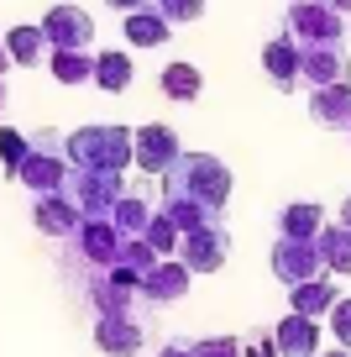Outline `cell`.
I'll return each instance as SVG.
<instances>
[{
  "mask_svg": "<svg viewBox=\"0 0 351 357\" xmlns=\"http://www.w3.org/2000/svg\"><path fill=\"white\" fill-rule=\"evenodd\" d=\"M0 111H6V79H0Z\"/></svg>",
  "mask_w": 351,
  "mask_h": 357,
  "instance_id": "cell-39",
  "label": "cell"
},
{
  "mask_svg": "<svg viewBox=\"0 0 351 357\" xmlns=\"http://www.w3.org/2000/svg\"><path fill=\"white\" fill-rule=\"evenodd\" d=\"M189 342H194V336H173L168 347H157V357H189Z\"/></svg>",
  "mask_w": 351,
  "mask_h": 357,
  "instance_id": "cell-33",
  "label": "cell"
},
{
  "mask_svg": "<svg viewBox=\"0 0 351 357\" xmlns=\"http://www.w3.org/2000/svg\"><path fill=\"white\" fill-rule=\"evenodd\" d=\"M132 53H95V84L105 89V95H121V89H132Z\"/></svg>",
  "mask_w": 351,
  "mask_h": 357,
  "instance_id": "cell-25",
  "label": "cell"
},
{
  "mask_svg": "<svg viewBox=\"0 0 351 357\" xmlns=\"http://www.w3.org/2000/svg\"><path fill=\"white\" fill-rule=\"evenodd\" d=\"M163 200H194L205 211L226 215L231 200V168L215 153H184L173 168L163 174Z\"/></svg>",
  "mask_w": 351,
  "mask_h": 357,
  "instance_id": "cell-1",
  "label": "cell"
},
{
  "mask_svg": "<svg viewBox=\"0 0 351 357\" xmlns=\"http://www.w3.org/2000/svg\"><path fill=\"white\" fill-rule=\"evenodd\" d=\"M189 279H194V273H189V268L178 263V257H163V263H157L153 273L142 279V300H147V310L184 300V294H189Z\"/></svg>",
  "mask_w": 351,
  "mask_h": 357,
  "instance_id": "cell-15",
  "label": "cell"
},
{
  "mask_svg": "<svg viewBox=\"0 0 351 357\" xmlns=\"http://www.w3.org/2000/svg\"><path fill=\"white\" fill-rule=\"evenodd\" d=\"M89 300V310L95 315H132V310H147L142 300V273H132V268H110V273H95L89 284H79Z\"/></svg>",
  "mask_w": 351,
  "mask_h": 357,
  "instance_id": "cell-6",
  "label": "cell"
},
{
  "mask_svg": "<svg viewBox=\"0 0 351 357\" xmlns=\"http://www.w3.org/2000/svg\"><path fill=\"white\" fill-rule=\"evenodd\" d=\"M168 32H173V22H168L163 11H153V6L126 16V43H132V47H163Z\"/></svg>",
  "mask_w": 351,
  "mask_h": 357,
  "instance_id": "cell-24",
  "label": "cell"
},
{
  "mask_svg": "<svg viewBox=\"0 0 351 357\" xmlns=\"http://www.w3.org/2000/svg\"><path fill=\"white\" fill-rule=\"evenodd\" d=\"M63 195L79 205L84 221H105V215L116 211V200L126 195V178L121 174H105V168H74L68 184H63Z\"/></svg>",
  "mask_w": 351,
  "mask_h": 357,
  "instance_id": "cell-5",
  "label": "cell"
},
{
  "mask_svg": "<svg viewBox=\"0 0 351 357\" xmlns=\"http://www.w3.org/2000/svg\"><path fill=\"white\" fill-rule=\"evenodd\" d=\"M153 11H163L173 26H184V22H199V16H205V0H153Z\"/></svg>",
  "mask_w": 351,
  "mask_h": 357,
  "instance_id": "cell-30",
  "label": "cell"
},
{
  "mask_svg": "<svg viewBox=\"0 0 351 357\" xmlns=\"http://www.w3.org/2000/svg\"><path fill=\"white\" fill-rule=\"evenodd\" d=\"M341 226H351V195L341 200Z\"/></svg>",
  "mask_w": 351,
  "mask_h": 357,
  "instance_id": "cell-36",
  "label": "cell"
},
{
  "mask_svg": "<svg viewBox=\"0 0 351 357\" xmlns=\"http://www.w3.org/2000/svg\"><path fill=\"white\" fill-rule=\"evenodd\" d=\"M242 357H278L273 336H242Z\"/></svg>",
  "mask_w": 351,
  "mask_h": 357,
  "instance_id": "cell-32",
  "label": "cell"
},
{
  "mask_svg": "<svg viewBox=\"0 0 351 357\" xmlns=\"http://www.w3.org/2000/svg\"><path fill=\"white\" fill-rule=\"evenodd\" d=\"M189 357H242V336H194Z\"/></svg>",
  "mask_w": 351,
  "mask_h": 357,
  "instance_id": "cell-29",
  "label": "cell"
},
{
  "mask_svg": "<svg viewBox=\"0 0 351 357\" xmlns=\"http://www.w3.org/2000/svg\"><path fill=\"white\" fill-rule=\"evenodd\" d=\"M68 174H74V163H68V137L53 132V126L32 132V153H26L22 168H16V184L42 200V195H63Z\"/></svg>",
  "mask_w": 351,
  "mask_h": 357,
  "instance_id": "cell-2",
  "label": "cell"
},
{
  "mask_svg": "<svg viewBox=\"0 0 351 357\" xmlns=\"http://www.w3.org/2000/svg\"><path fill=\"white\" fill-rule=\"evenodd\" d=\"M47 68L58 84H84V79H95V53H53Z\"/></svg>",
  "mask_w": 351,
  "mask_h": 357,
  "instance_id": "cell-26",
  "label": "cell"
},
{
  "mask_svg": "<svg viewBox=\"0 0 351 357\" xmlns=\"http://www.w3.org/2000/svg\"><path fill=\"white\" fill-rule=\"evenodd\" d=\"M6 68H11V53H6V37H0V79H6Z\"/></svg>",
  "mask_w": 351,
  "mask_h": 357,
  "instance_id": "cell-35",
  "label": "cell"
},
{
  "mask_svg": "<svg viewBox=\"0 0 351 357\" xmlns=\"http://www.w3.org/2000/svg\"><path fill=\"white\" fill-rule=\"evenodd\" d=\"M157 211H163V205H157L147 190H126L121 200H116V211H110V221H116L121 236H147V226H153Z\"/></svg>",
  "mask_w": 351,
  "mask_h": 357,
  "instance_id": "cell-20",
  "label": "cell"
},
{
  "mask_svg": "<svg viewBox=\"0 0 351 357\" xmlns=\"http://www.w3.org/2000/svg\"><path fill=\"white\" fill-rule=\"evenodd\" d=\"M320 357H351V352H346V347H336V352H320Z\"/></svg>",
  "mask_w": 351,
  "mask_h": 357,
  "instance_id": "cell-38",
  "label": "cell"
},
{
  "mask_svg": "<svg viewBox=\"0 0 351 357\" xmlns=\"http://www.w3.org/2000/svg\"><path fill=\"white\" fill-rule=\"evenodd\" d=\"M273 279L283 284V289H299V284H315L325 279V257H320L315 242H294V236H278L273 242Z\"/></svg>",
  "mask_w": 351,
  "mask_h": 357,
  "instance_id": "cell-7",
  "label": "cell"
},
{
  "mask_svg": "<svg viewBox=\"0 0 351 357\" xmlns=\"http://www.w3.org/2000/svg\"><path fill=\"white\" fill-rule=\"evenodd\" d=\"M26 153H32V137L16 132V126H0V163H6V178H16V168L26 163Z\"/></svg>",
  "mask_w": 351,
  "mask_h": 357,
  "instance_id": "cell-28",
  "label": "cell"
},
{
  "mask_svg": "<svg viewBox=\"0 0 351 357\" xmlns=\"http://www.w3.org/2000/svg\"><path fill=\"white\" fill-rule=\"evenodd\" d=\"M6 53H11V63L37 68V63L53 58V43H47L42 26H11V32H6Z\"/></svg>",
  "mask_w": 351,
  "mask_h": 357,
  "instance_id": "cell-21",
  "label": "cell"
},
{
  "mask_svg": "<svg viewBox=\"0 0 351 357\" xmlns=\"http://www.w3.org/2000/svg\"><path fill=\"white\" fill-rule=\"evenodd\" d=\"M95 347L105 357H136L147 347V315H95Z\"/></svg>",
  "mask_w": 351,
  "mask_h": 357,
  "instance_id": "cell-8",
  "label": "cell"
},
{
  "mask_svg": "<svg viewBox=\"0 0 351 357\" xmlns=\"http://www.w3.org/2000/svg\"><path fill=\"white\" fill-rule=\"evenodd\" d=\"M105 6H116V11H126V16H132V11H147V0H105Z\"/></svg>",
  "mask_w": 351,
  "mask_h": 357,
  "instance_id": "cell-34",
  "label": "cell"
},
{
  "mask_svg": "<svg viewBox=\"0 0 351 357\" xmlns=\"http://www.w3.org/2000/svg\"><path fill=\"white\" fill-rule=\"evenodd\" d=\"M336 305H341V279H336V273H325V279H315V284L288 289V310H294V315H309V321L330 315Z\"/></svg>",
  "mask_w": 351,
  "mask_h": 357,
  "instance_id": "cell-18",
  "label": "cell"
},
{
  "mask_svg": "<svg viewBox=\"0 0 351 357\" xmlns=\"http://www.w3.org/2000/svg\"><path fill=\"white\" fill-rule=\"evenodd\" d=\"M226 257H231V231H226V221L205 226V231H189L184 242H178V263H184L189 273H220V268H226Z\"/></svg>",
  "mask_w": 351,
  "mask_h": 357,
  "instance_id": "cell-10",
  "label": "cell"
},
{
  "mask_svg": "<svg viewBox=\"0 0 351 357\" xmlns=\"http://www.w3.org/2000/svg\"><path fill=\"white\" fill-rule=\"evenodd\" d=\"M157 84H163V95L178 100V105H194L199 95H205V74H199L194 63H168L163 74H157Z\"/></svg>",
  "mask_w": 351,
  "mask_h": 357,
  "instance_id": "cell-23",
  "label": "cell"
},
{
  "mask_svg": "<svg viewBox=\"0 0 351 357\" xmlns=\"http://www.w3.org/2000/svg\"><path fill=\"white\" fill-rule=\"evenodd\" d=\"M42 32H47V43H53V53H89V43H95V16L79 11V6H53V11L42 16Z\"/></svg>",
  "mask_w": 351,
  "mask_h": 357,
  "instance_id": "cell-11",
  "label": "cell"
},
{
  "mask_svg": "<svg viewBox=\"0 0 351 357\" xmlns=\"http://www.w3.org/2000/svg\"><path fill=\"white\" fill-rule=\"evenodd\" d=\"M330 6H336V11H341V16H346V11H351V0H330Z\"/></svg>",
  "mask_w": 351,
  "mask_h": 357,
  "instance_id": "cell-37",
  "label": "cell"
},
{
  "mask_svg": "<svg viewBox=\"0 0 351 357\" xmlns=\"http://www.w3.org/2000/svg\"><path fill=\"white\" fill-rule=\"evenodd\" d=\"M178 158H184V147H178V132H173L168 121L136 126V168H142L147 178H163Z\"/></svg>",
  "mask_w": 351,
  "mask_h": 357,
  "instance_id": "cell-9",
  "label": "cell"
},
{
  "mask_svg": "<svg viewBox=\"0 0 351 357\" xmlns=\"http://www.w3.org/2000/svg\"><path fill=\"white\" fill-rule=\"evenodd\" d=\"M32 226L42 236H53V242H68L84 226V215H79V205L68 195H42V200H32Z\"/></svg>",
  "mask_w": 351,
  "mask_h": 357,
  "instance_id": "cell-13",
  "label": "cell"
},
{
  "mask_svg": "<svg viewBox=\"0 0 351 357\" xmlns=\"http://www.w3.org/2000/svg\"><path fill=\"white\" fill-rule=\"evenodd\" d=\"M325 205L320 200H288L283 211L273 215V226H278V236H294V242H315L320 231H325Z\"/></svg>",
  "mask_w": 351,
  "mask_h": 357,
  "instance_id": "cell-16",
  "label": "cell"
},
{
  "mask_svg": "<svg viewBox=\"0 0 351 357\" xmlns=\"http://www.w3.org/2000/svg\"><path fill=\"white\" fill-rule=\"evenodd\" d=\"M263 68L273 74V84L283 89V95H294V89L304 84V79H299V43L288 32H278L273 43L263 47Z\"/></svg>",
  "mask_w": 351,
  "mask_h": 357,
  "instance_id": "cell-19",
  "label": "cell"
},
{
  "mask_svg": "<svg viewBox=\"0 0 351 357\" xmlns=\"http://www.w3.org/2000/svg\"><path fill=\"white\" fill-rule=\"evenodd\" d=\"M68 163L121 174L126 163H136V132L132 126H79L68 132Z\"/></svg>",
  "mask_w": 351,
  "mask_h": 357,
  "instance_id": "cell-3",
  "label": "cell"
},
{
  "mask_svg": "<svg viewBox=\"0 0 351 357\" xmlns=\"http://www.w3.org/2000/svg\"><path fill=\"white\" fill-rule=\"evenodd\" d=\"M142 242H153V252H157V257H178V242H184V231L173 226V215H168V211H157Z\"/></svg>",
  "mask_w": 351,
  "mask_h": 357,
  "instance_id": "cell-27",
  "label": "cell"
},
{
  "mask_svg": "<svg viewBox=\"0 0 351 357\" xmlns=\"http://www.w3.org/2000/svg\"><path fill=\"white\" fill-rule=\"evenodd\" d=\"M283 32L299 47H330V43H346V16L330 0H294L283 16Z\"/></svg>",
  "mask_w": 351,
  "mask_h": 357,
  "instance_id": "cell-4",
  "label": "cell"
},
{
  "mask_svg": "<svg viewBox=\"0 0 351 357\" xmlns=\"http://www.w3.org/2000/svg\"><path fill=\"white\" fill-rule=\"evenodd\" d=\"M320 257H325V273H336V279H351V226L341 221H325V231L315 236Z\"/></svg>",
  "mask_w": 351,
  "mask_h": 357,
  "instance_id": "cell-22",
  "label": "cell"
},
{
  "mask_svg": "<svg viewBox=\"0 0 351 357\" xmlns=\"http://www.w3.org/2000/svg\"><path fill=\"white\" fill-rule=\"evenodd\" d=\"M325 321H330V331H336V347L351 352V294H341V305L325 315Z\"/></svg>",
  "mask_w": 351,
  "mask_h": 357,
  "instance_id": "cell-31",
  "label": "cell"
},
{
  "mask_svg": "<svg viewBox=\"0 0 351 357\" xmlns=\"http://www.w3.org/2000/svg\"><path fill=\"white\" fill-rule=\"evenodd\" d=\"M309 121H315L320 132H346L351 137V84L309 89Z\"/></svg>",
  "mask_w": 351,
  "mask_h": 357,
  "instance_id": "cell-14",
  "label": "cell"
},
{
  "mask_svg": "<svg viewBox=\"0 0 351 357\" xmlns=\"http://www.w3.org/2000/svg\"><path fill=\"white\" fill-rule=\"evenodd\" d=\"M273 342H278V357H320V321L288 310L273 326Z\"/></svg>",
  "mask_w": 351,
  "mask_h": 357,
  "instance_id": "cell-17",
  "label": "cell"
},
{
  "mask_svg": "<svg viewBox=\"0 0 351 357\" xmlns=\"http://www.w3.org/2000/svg\"><path fill=\"white\" fill-rule=\"evenodd\" d=\"M346 74H351L346 43H330V47H299V79H304V89L346 84Z\"/></svg>",
  "mask_w": 351,
  "mask_h": 357,
  "instance_id": "cell-12",
  "label": "cell"
}]
</instances>
